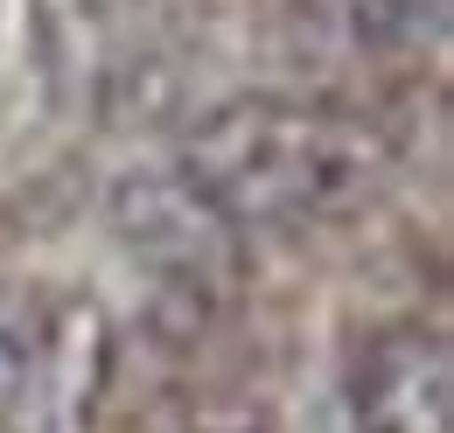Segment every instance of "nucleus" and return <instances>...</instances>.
Segmentation results:
<instances>
[{
  "instance_id": "nucleus-1",
  "label": "nucleus",
  "mask_w": 454,
  "mask_h": 433,
  "mask_svg": "<svg viewBox=\"0 0 454 433\" xmlns=\"http://www.w3.org/2000/svg\"><path fill=\"white\" fill-rule=\"evenodd\" d=\"M175 175L231 231L315 224L364 203L392 175V140L342 106L308 98H231L175 140Z\"/></svg>"
},
{
  "instance_id": "nucleus-2",
  "label": "nucleus",
  "mask_w": 454,
  "mask_h": 433,
  "mask_svg": "<svg viewBox=\"0 0 454 433\" xmlns=\"http://www.w3.org/2000/svg\"><path fill=\"white\" fill-rule=\"evenodd\" d=\"M113 378V335L98 301L70 294V301H43V335L28 350L21 391L7 405V433H91L98 427V398Z\"/></svg>"
},
{
  "instance_id": "nucleus-3",
  "label": "nucleus",
  "mask_w": 454,
  "mask_h": 433,
  "mask_svg": "<svg viewBox=\"0 0 454 433\" xmlns=\"http://www.w3.org/2000/svg\"><path fill=\"white\" fill-rule=\"evenodd\" d=\"M448 398L454 371L448 342L434 328H378L356 350V371H349V427L356 433H448Z\"/></svg>"
},
{
  "instance_id": "nucleus-4",
  "label": "nucleus",
  "mask_w": 454,
  "mask_h": 433,
  "mask_svg": "<svg viewBox=\"0 0 454 433\" xmlns=\"http://www.w3.org/2000/svg\"><path fill=\"white\" fill-rule=\"evenodd\" d=\"M113 231L168 272H210L231 245V224L175 168H133L113 189Z\"/></svg>"
},
{
  "instance_id": "nucleus-5",
  "label": "nucleus",
  "mask_w": 454,
  "mask_h": 433,
  "mask_svg": "<svg viewBox=\"0 0 454 433\" xmlns=\"http://www.w3.org/2000/svg\"><path fill=\"white\" fill-rule=\"evenodd\" d=\"M35 335H43V301H28V294H0V420H7L14 391H21V371H28Z\"/></svg>"
}]
</instances>
